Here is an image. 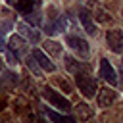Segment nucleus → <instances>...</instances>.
Here are the masks:
<instances>
[{
	"instance_id": "nucleus-11",
	"label": "nucleus",
	"mask_w": 123,
	"mask_h": 123,
	"mask_svg": "<svg viewBox=\"0 0 123 123\" xmlns=\"http://www.w3.org/2000/svg\"><path fill=\"white\" fill-rule=\"evenodd\" d=\"M12 6H13L15 10L23 12L25 15H29V13H31V10H33L37 4H35V2H12Z\"/></svg>"
},
{
	"instance_id": "nucleus-14",
	"label": "nucleus",
	"mask_w": 123,
	"mask_h": 123,
	"mask_svg": "<svg viewBox=\"0 0 123 123\" xmlns=\"http://www.w3.org/2000/svg\"><path fill=\"white\" fill-rule=\"evenodd\" d=\"M77 111H79V119H88L92 115V110L86 106V104H79L77 106Z\"/></svg>"
},
{
	"instance_id": "nucleus-17",
	"label": "nucleus",
	"mask_w": 123,
	"mask_h": 123,
	"mask_svg": "<svg viewBox=\"0 0 123 123\" xmlns=\"http://www.w3.org/2000/svg\"><path fill=\"white\" fill-rule=\"evenodd\" d=\"M46 117H48V115H46V111H38V123H50Z\"/></svg>"
},
{
	"instance_id": "nucleus-18",
	"label": "nucleus",
	"mask_w": 123,
	"mask_h": 123,
	"mask_svg": "<svg viewBox=\"0 0 123 123\" xmlns=\"http://www.w3.org/2000/svg\"><path fill=\"white\" fill-rule=\"evenodd\" d=\"M8 60H10V63H12V65H15V63H17V56H13V52H10V50H8Z\"/></svg>"
},
{
	"instance_id": "nucleus-15",
	"label": "nucleus",
	"mask_w": 123,
	"mask_h": 123,
	"mask_svg": "<svg viewBox=\"0 0 123 123\" xmlns=\"http://www.w3.org/2000/svg\"><path fill=\"white\" fill-rule=\"evenodd\" d=\"M19 29H23V31H27V37H29V38H31L33 42H38V38H40V37H38V33H37L35 29H27L25 25H19Z\"/></svg>"
},
{
	"instance_id": "nucleus-9",
	"label": "nucleus",
	"mask_w": 123,
	"mask_h": 123,
	"mask_svg": "<svg viewBox=\"0 0 123 123\" xmlns=\"http://www.w3.org/2000/svg\"><path fill=\"white\" fill-rule=\"evenodd\" d=\"M79 17H81V23L85 25V31L94 37V35H96V25H94V21H92V15H90L86 10H81V15H79Z\"/></svg>"
},
{
	"instance_id": "nucleus-8",
	"label": "nucleus",
	"mask_w": 123,
	"mask_h": 123,
	"mask_svg": "<svg viewBox=\"0 0 123 123\" xmlns=\"http://www.w3.org/2000/svg\"><path fill=\"white\" fill-rule=\"evenodd\" d=\"M115 98H117V92L111 90V88H102V90L98 92V104H100L102 108H110V106L115 102Z\"/></svg>"
},
{
	"instance_id": "nucleus-16",
	"label": "nucleus",
	"mask_w": 123,
	"mask_h": 123,
	"mask_svg": "<svg viewBox=\"0 0 123 123\" xmlns=\"http://www.w3.org/2000/svg\"><path fill=\"white\" fill-rule=\"evenodd\" d=\"M27 65H29V69H33V73H35V75H38V73H40V67H38V63H37V60H35V58H31V56H29V58H27Z\"/></svg>"
},
{
	"instance_id": "nucleus-2",
	"label": "nucleus",
	"mask_w": 123,
	"mask_h": 123,
	"mask_svg": "<svg viewBox=\"0 0 123 123\" xmlns=\"http://www.w3.org/2000/svg\"><path fill=\"white\" fill-rule=\"evenodd\" d=\"M75 81H77V86H79V90L83 92V96H86V98H92L94 94H96V90H98V86H96V81L92 79V77H88V75H77L75 77Z\"/></svg>"
},
{
	"instance_id": "nucleus-7",
	"label": "nucleus",
	"mask_w": 123,
	"mask_h": 123,
	"mask_svg": "<svg viewBox=\"0 0 123 123\" xmlns=\"http://www.w3.org/2000/svg\"><path fill=\"white\" fill-rule=\"evenodd\" d=\"M8 50L13 52L15 56H19V54L27 52V42H25L19 35H13V37L10 38V42H8Z\"/></svg>"
},
{
	"instance_id": "nucleus-21",
	"label": "nucleus",
	"mask_w": 123,
	"mask_h": 123,
	"mask_svg": "<svg viewBox=\"0 0 123 123\" xmlns=\"http://www.w3.org/2000/svg\"><path fill=\"white\" fill-rule=\"evenodd\" d=\"M0 110H2V100H0Z\"/></svg>"
},
{
	"instance_id": "nucleus-19",
	"label": "nucleus",
	"mask_w": 123,
	"mask_h": 123,
	"mask_svg": "<svg viewBox=\"0 0 123 123\" xmlns=\"http://www.w3.org/2000/svg\"><path fill=\"white\" fill-rule=\"evenodd\" d=\"M2 50H8V46H6V44H4V40L0 38V52H2Z\"/></svg>"
},
{
	"instance_id": "nucleus-6",
	"label": "nucleus",
	"mask_w": 123,
	"mask_h": 123,
	"mask_svg": "<svg viewBox=\"0 0 123 123\" xmlns=\"http://www.w3.org/2000/svg\"><path fill=\"white\" fill-rule=\"evenodd\" d=\"M100 75L110 83V85H117V75H115V71H113V67H111V63L104 58V60H100Z\"/></svg>"
},
{
	"instance_id": "nucleus-13",
	"label": "nucleus",
	"mask_w": 123,
	"mask_h": 123,
	"mask_svg": "<svg viewBox=\"0 0 123 123\" xmlns=\"http://www.w3.org/2000/svg\"><path fill=\"white\" fill-rule=\"evenodd\" d=\"M65 65H67V69H69V71H73L75 75H81L79 71H83V65H81V63H75V60H73V58H65Z\"/></svg>"
},
{
	"instance_id": "nucleus-5",
	"label": "nucleus",
	"mask_w": 123,
	"mask_h": 123,
	"mask_svg": "<svg viewBox=\"0 0 123 123\" xmlns=\"http://www.w3.org/2000/svg\"><path fill=\"white\" fill-rule=\"evenodd\" d=\"M33 58L37 60V63H38V67H40V69H44V71H48V73L56 71V65L50 62V58H48V56H46L42 50L35 48V50H33Z\"/></svg>"
},
{
	"instance_id": "nucleus-10",
	"label": "nucleus",
	"mask_w": 123,
	"mask_h": 123,
	"mask_svg": "<svg viewBox=\"0 0 123 123\" xmlns=\"http://www.w3.org/2000/svg\"><path fill=\"white\" fill-rule=\"evenodd\" d=\"M46 115H48V119H52L54 123H77L73 117H69V115H62V113H56V111H52V110H46Z\"/></svg>"
},
{
	"instance_id": "nucleus-4",
	"label": "nucleus",
	"mask_w": 123,
	"mask_h": 123,
	"mask_svg": "<svg viewBox=\"0 0 123 123\" xmlns=\"http://www.w3.org/2000/svg\"><path fill=\"white\" fill-rule=\"evenodd\" d=\"M65 42H67V46H69L73 52H77L79 56H88V42H86L85 38L75 37V35H67Z\"/></svg>"
},
{
	"instance_id": "nucleus-12",
	"label": "nucleus",
	"mask_w": 123,
	"mask_h": 123,
	"mask_svg": "<svg viewBox=\"0 0 123 123\" xmlns=\"http://www.w3.org/2000/svg\"><path fill=\"white\" fill-rule=\"evenodd\" d=\"M44 50H46V52H50L52 56H60V54H62L60 44H58V42H54V40H46V42H44Z\"/></svg>"
},
{
	"instance_id": "nucleus-22",
	"label": "nucleus",
	"mask_w": 123,
	"mask_h": 123,
	"mask_svg": "<svg viewBox=\"0 0 123 123\" xmlns=\"http://www.w3.org/2000/svg\"><path fill=\"white\" fill-rule=\"evenodd\" d=\"M121 65H123V62H121Z\"/></svg>"
},
{
	"instance_id": "nucleus-20",
	"label": "nucleus",
	"mask_w": 123,
	"mask_h": 123,
	"mask_svg": "<svg viewBox=\"0 0 123 123\" xmlns=\"http://www.w3.org/2000/svg\"><path fill=\"white\" fill-rule=\"evenodd\" d=\"M0 69H2V60H0Z\"/></svg>"
},
{
	"instance_id": "nucleus-1",
	"label": "nucleus",
	"mask_w": 123,
	"mask_h": 123,
	"mask_svg": "<svg viewBox=\"0 0 123 123\" xmlns=\"http://www.w3.org/2000/svg\"><path fill=\"white\" fill-rule=\"evenodd\" d=\"M42 96L48 100V102H52L58 110H62V111H69L71 110V102L65 98V96H62L60 92H56L54 88H50V86H44L42 88Z\"/></svg>"
},
{
	"instance_id": "nucleus-3",
	"label": "nucleus",
	"mask_w": 123,
	"mask_h": 123,
	"mask_svg": "<svg viewBox=\"0 0 123 123\" xmlns=\"http://www.w3.org/2000/svg\"><path fill=\"white\" fill-rule=\"evenodd\" d=\"M106 42H108V46H110L111 52H115V54H121L123 52V33L119 29L108 31L106 33Z\"/></svg>"
}]
</instances>
